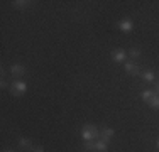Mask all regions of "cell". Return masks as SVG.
<instances>
[{"instance_id": "20", "label": "cell", "mask_w": 159, "mask_h": 152, "mask_svg": "<svg viewBox=\"0 0 159 152\" xmlns=\"http://www.w3.org/2000/svg\"><path fill=\"white\" fill-rule=\"evenodd\" d=\"M3 152H14V150H3Z\"/></svg>"}, {"instance_id": "17", "label": "cell", "mask_w": 159, "mask_h": 152, "mask_svg": "<svg viewBox=\"0 0 159 152\" xmlns=\"http://www.w3.org/2000/svg\"><path fill=\"white\" fill-rule=\"evenodd\" d=\"M0 86H2V88H3V90H5V88H7V86H9V83H7V81H5V79H2V85H0Z\"/></svg>"}, {"instance_id": "14", "label": "cell", "mask_w": 159, "mask_h": 152, "mask_svg": "<svg viewBox=\"0 0 159 152\" xmlns=\"http://www.w3.org/2000/svg\"><path fill=\"white\" fill-rule=\"evenodd\" d=\"M95 149V142L93 140H85V150H93Z\"/></svg>"}, {"instance_id": "15", "label": "cell", "mask_w": 159, "mask_h": 152, "mask_svg": "<svg viewBox=\"0 0 159 152\" xmlns=\"http://www.w3.org/2000/svg\"><path fill=\"white\" fill-rule=\"evenodd\" d=\"M129 54H130V58H139V54H141V51H139L137 47H132Z\"/></svg>"}, {"instance_id": "13", "label": "cell", "mask_w": 159, "mask_h": 152, "mask_svg": "<svg viewBox=\"0 0 159 152\" xmlns=\"http://www.w3.org/2000/svg\"><path fill=\"white\" fill-rule=\"evenodd\" d=\"M141 74H142V78L146 79V81H152V79H154V73H152V71H149V69L144 71V73H141Z\"/></svg>"}, {"instance_id": "3", "label": "cell", "mask_w": 159, "mask_h": 152, "mask_svg": "<svg viewBox=\"0 0 159 152\" xmlns=\"http://www.w3.org/2000/svg\"><path fill=\"white\" fill-rule=\"evenodd\" d=\"M125 71H127V74H132V76H135V74H139L141 73V69H139V66L135 63H125Z\"/></svg>"}, {"instance_id": "19", "label": "cell", "mask_w": 159, "mask_h": 152, "mask_svg": "<svg viewBox=\"0 0 159 152\" xmlns=\"http://www.w3.org/2000/svg\"><path fill=\"white\" fill-rule=\"evenodd\" d=\"M156 144H157V149H159V139H157V142H156Z\"/></svg>"}, {"instance_id": "9", "label": "cell", "mask_w": 159, "mask_h": 152, "mask_svg": "<svg viewBox=\"0 0 159 152\" xmlns=\"http://www.w3.org/2000/svg\"><path fill=\"white\" fill-rule=\"evenodd\" d=\"M95 149L98 150V152H107V149H108V147H107V142H105V140H97V142H95Z\"/></svg>"}, {"instance_id": "12", "label": "cell", "mask_w": 159, "mask_h": 152, "mask_svg": "<svg viewBox=\"0 0 159 152\" xmlns=\"http://www.w3.org/2000/svg\"><path fill=\"white\" fill-rule=\"evenodd\" d=\"M149 105L152 106V108H159V95L154 93V96L149 100Z\"/></svg>"}, {"instance_id": "8", "label": "cell", "mask_w": 159, "mask_h": 152, "mask_svg": "<svg viewBox=\"0 0 159 152\" xmlns=\"http://www.w3.org/2000/svg\"><path fill=\"white\" fill-rule=\"evenodd\" d=\"M19 145H20L24 150H32V149H34L32 144H31V140H29V139H24V137H22V139L19 140Z\"/></svg>"}, {"instance_id": "5", "label": "cell", "mask_w": 159, "mask_h": 152, "mask_svg": "<svg viewBox=\"0 0 159 152\" xmlns=\"http://www.w3.org/2000/svg\"><path fill=\"white\" fill-rule=\"evenodd\" d=\"M112 59H113V63H122V61L125 59V52H124L122 49H115V51L112 52Z\"/></svg>"}, {"instance_id": "1", "label": "cell", "mask_w": 159, "mask_h": 152, "mask_svg": "<svg viewBox=\"0 0 159 152\" xmlns=\"http://www.w3.org/2000/svg\"><path fill=\"white\" fill-rule=\"evenodd\" d=\"M98 130L93 125H90V123H86V125H83V128H81V137L85 140H93V139H98Z\"/></svg>"}, {"instance_id": "18", "label": "cell", "mask_w": 159, "mask_h": 152, "mask_svg": "<svg viewBox=\"0 0 159 152\" xmlns=\"http://www.w3.org/2000/svg\"><path fill=\"white\" fill-rule=\"evenodd\" d=\"M156 91H157V95H159V81H157V85H156Z\"/></svg>"}, {"instance_id": "2", "label": "cell", "mask_w": 159, "mask_h": 152, "mask_svg": "<svg viewBox=\"0 0 159 152\" xmlns=\"http://www.w3.org/2000/svg\"><path fill=\"white\" fill-rule=\"evenodd\" d=\"M25 91H27V83L25 81H16V83L10 85V93H12L14 96H20Z\"/></svg>"}, {"instance_id": "16", "label": "cell", "mask_w": 159, "mask_h": 152, "mask_svg": "<svg viewBox=\"0 0 159 152\" xmlns=\"http://www.w3.org/2000/svg\"><path fill=\"white\" fill-rule=\"evenodd\" d=\"M32 152H44V147H34V149H32Z\"/></svg>"}, {"instance_id": "6", "label": "cell", "mask_w": 159, "mask_h": 152, "mask_svg": "<svg viewBox=\"0 0 159 152\" xmlns=\"http://www.w3.org/2000/svg\"><path fill=\"white\" fill-rule=\"evenodd\" d=\"M113 134H115V132H113V128H103V130L100 132V137H102V140H105V142L108 144V140L113 137Z\"/></svg>"}, {"instance_id": "7", "label": "cell", "mask_w": 159, "mask_h": 152, "mask_svg": "<svg viewBox=\"0 0 159 152\" xmlns=\"http://www.w3.org/2000/svg\"><path fill=\"white\" fill-rule=\"evenodd\" d=\"M10 73H12L14 76H22L25 73V68L22 66V64H14V66L10 68Z\"/></svg>"}, {"instance_id": "11", "label": "cell", "mask_w": 159, "mask_h": 152, "mask_svg": "<svg viewBox=\"0 0 159 152\" xmlns=\"http://www.w3.org/2000/svg\"><path fill=\"white\" fill-rule=\"evenodd\" d=\"M29 3L31 2H27V0H24V2H22V0H16V2H14V7H17V9H25V7H29Z\"/></svg>"}, {"instance_id": "10", "label": "cell", "mask_w": 159, "mask_h": 152, "mask_svg": "<svg viewBox=\"0 0 159 152\" xmlns=\"http://www.w3.org/2000/svg\"><path fill=\"white\" fill-rule=\"evenodd\" d=\"M141 96H142L144 101H147V103H149V100L154 96V93H152V91H149V90H144L142 93H141Z\"/></svg>"}, {"instance_id": "4", "label": "cell", "mask_w": 159, "mask_h": 152, "mask_svg": "<svg viewBox=\"0 0 159 152\" xmlns=\"http://www.w3.org/2000/svg\"><path fill=\"white\" fill-rule=\"evenodd\" d=\"M132 27H134V22L129 20V19H125V20H122V22H119V29L122 30V32H130Z\"/></svg>"}]
</instances>
